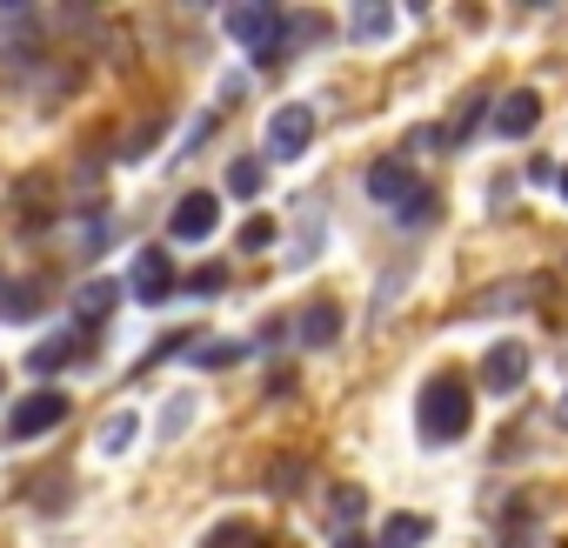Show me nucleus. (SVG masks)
I'll return each instance as SVG.
<instances>
[{
    "label": "nucleus",
    "instance_id": "nucleus-15",
    "mask_svg": "<svg viewBox=\"0 0 568 548\" xmlns=\"http://www.w3.org/2000/svg\"><path fill=\"white\" fill-rule=\"evenodd\" d=\"M388 28H395L388 8H375V0H368V8H355V41H388Z\"/></svg>",
    "mask_w": 568,
    "mask_h": 548
},
{
    "label": "nucleus",
    "instance_id": "nucleus-23",
    "mask_svg": "<svg viewBox=\"0 0 568 548\" xmlns=\"http://www.w3.org/2000/svg\"><path fill=\"white\" fill-rule=\"evenodd\" d=\"M234 355H241V348H227V342H207V348H201V362H207V368H214V362H234Z\"/></svg>",
    "mask_w": 568,
    "mask_h": 548
},
{
    "label": "nucleus",
    "instance_id": "nucleus-19",
    "mask_svg": "<svg viewBox=\"0 0 568 548\" xmlns=\"http://www.w3.org/2000/svg\"><path fill=\"white\" fill-rule=\"evenodd\" d=\"M247 535H254L247 521H221V528H207V535H201V548H254Z\"/></svg>",
    "mask_w": 568,
    "mask_h": 548
},
{
    "label": "nucleus",
    "instance_id": "nucleus-5",
    "mask_svg": "<svg viewBox=\"0 0 568 548\" xmlns=\"http://www.w3.org/2000/svg\"><path fill=\"white\" fill-rule=\"evenodd\" d=\"M61 422H68V395L41 388V395H28V402L8 408V442H34V435H48V428H61Z\"/></svg>",
    "mask_w": 568,
    "mask_h": 548
},
{
    "label": "nucleus",
    "instance_id": "nucleus-3",
    "mask_svg": "<svg viewBox=\"0 0 568 548\" xmlns=\"http://www.w3.org/2000/svg\"><path fill=\"white\" fill-rule=\"evenodd\" d=\"M227 34H234L261 68H281V61H288V41H281V14L267 8V0H261V8H234V14H227Z\"/></svg>",
    "mask_w": 568,
    "mask_h": 548
},
{
    "label": "nucleus",
    "instance_id": "nucleus-9",
    "mask_svg": "<svg viewBox=\"0 0 568 548\" xmlns=\"http://www.w3.org/2000/svg\"><path fill=\"white\" fill-rule=\"evenodd\" d=\"M535 121H541V94H535V88H515V94L495 108V134H508V141L535 134Z\"/></svg>",
    "mask_w": 568,
    "mask_h": 548
},
{
    "label": "nucleus",
    "instance_id": "nucleus-25",
    "mask_svg": "<svg viewBox=\"0 0 568 548\" xmlns=\"http://www.w3.org/2000/svg\"><path fill=\"white\" fill-rule=\"evenodd\" d=\"M561 428H568V402H561Z\"/></svg>",
    "mask_w": 568,
    "mask_h": 548
},
{
    "label": "nucleus",
    "instance_id": "nucleus-18",
    "mask_svg": "<svg viewBox=\"0 0 568 548\" xmlns=\"http://www.w3.org/2000/svg\"><path fill=\"white\" fill-rule=\"evenodd\" d=\"M187 422H194V395H174V402L161 408V435L174 442V435H187Z\"/></svg>",
    "mask_w": 568,
    "mask_h": 548
},
{
    "label": "nucleus",
    "instance_id": "nucleus-13",
    "mask_svg": "<svg viewBox=\"0 0 568 548\" xmlns=\"http://www.w3.org/2000/svg\"><path fill=\"white\" fill-rule=\"evenodd\" d=\"M81 355V335H48L34 355H28V375H54V368H68Z\"/></svg>",
    "mask_w": 568,
    "mask_h": 548
},
{
    "label": "nucleus",
    "instance_id": "nucleus-21",
    "mask_svg": "<svg viewBox=\"0 0 568 548\" xmlns=\"http://www.w3.org/2000/svg\"><path fill=\"white\" fill-rule=\"evenodd\" d=\"M267 241H274V221H247V227H241V247H247V254L267 247Z\"/></svg>",
    "mask_w": 568,
    "mask_h": 548
},
{
    "label": "nucleus",
    "instance_id": "nucleus-4",
    "mask_svg": "<svg viewBox=\"0 0 568 548\" xmlns=\"http://www.w3.org/2000/svg\"><path fill=\"white\" fill-rule=\"evenodd\" d=\"M315 141V108L308 101H288L267 114V161H302Z\"/></svg>",
    "mask_w": 568,
    "mask_h": 548
},
{
    "label": "nucleus",
    "instance_id": "nucleus-1",
    "mask_svg": "<svg viewBox=\"0 0 568 548\" xmlns=\"http://www.w3.org/2000/svg\"><path fill=\"white\" fill-rule=\"evenodd\" d=\"M368 194L382 201V214H395V227H428L442 214V194L408 161H375L368 168Z\"/></svg>",
    "mask_w": 568,
    "mask_h": 548
},
{
    "label": "nucleus",
    "instance_id": "nucleus-6",
    "mask_svg": "<svg viewBox=\"0 0 568 548\" xmlns=\"http://www.w3.org/2000/svg\"><path fill=\"white\" fill-rule=\"evenodd\" d=\"M174 288H181V274H174L168 247H141V254H134V302L161 308V302H168Z\"/></svg>",
    "mask_w": 568,
    "mask_h": 548
},
{
    "label": "nucleus",
    "instance_id": "nucleus-12",
    "mask_svg": "<svg viewBox=\"0 0 568 548\" xmlns=\"http://www.w3.org/2000/svg\"><path fill=\"white\" fill-rule=\"evenodd\" d=\"M114 302H121V295H114V282H88V288L74 295V315H81V328H101V322L114 315Z\"/></svg>",
    "mask_w": 568,
    "mask_h": 548
},
{
    "label": "nucleus",
    "instance_id": "nucleus-7",
    "mask_svg": "<svg viewBox=\"0 0 568 548\" xmlns=\"http://www.w3.org/2000/svg\"><path fill=\"white\" fill-rule=\"evenodd\" d=\"M214 221H221V194L194 187V194H181V201H174L168 234H174V241H207V234H214Z\"/></svg>",
    "mask_w": 568,
    "mask_h": 548
},
{
    "label": "nucleus",
    "instance_id": "nucleus-24",
    "mask_svg": "<svg viewBox=\"0 0 568 548\" xmlns=\"http://www.w3.org/2000/svg\"><path fill=\"white\" fill-rule=\"evenodd\" d=\"M335 548H375V535H342Z\"/></svg>",
    "mask_w": 568,
    "mask_h": 548
},
{
    "label": "nucleus",
    "instance_id": "nucleus-26",
    "mask_svg": "<svg viewBox=\"0 0 568 548\" xmlns=\"http://www.w3.org/2000/svg\"><path fill=\"white\" fill-rule=\"evenodd\" d=\"M561 194H568V174H561Z\"/></svg>",
    "mask_w": 568,
    "mask_h": 548
},
{
    "label": "nucleus",
    "instance_id": "nucleus-22",
    "mask_svg": "<svg viewBox=\"0 0 568 548\" xmlns=\"http://www.w3.org/2000/svg\"><path fill=\"white\" fill-rule=\"evenodd\" d=\"M221 282H227V274H221V267H201V274H187V288H194V295H214Z\"/></svg>",
    "mask_w": 568,
    "mask_h": 548
},
{
    "label": "nucleus",
    "instance_id": "nucleus-17",
    "mask_svg": "<svg viewBox=\"0 0 568 548\" xmlns=\"http://www.w3.org/2000/svg\"><path fill=\"white\" fill-rule=\"evenodd\" d=\"M261 181H267V168H261V161H234V168H227V194H241V201H247V194H261Z\"/></svg>",
    "mask_w": 568,
    "mask_h": 548
},
{
    "label": "nucleus",
    "instance_id": "nucleus-16",
    "mask_svg": "<svg viewBox=\"0 0 568 548\" xmlns=\"http://www.w3.org/2000/svg\"><path fill=\"white\" fill-rule=\"evenodd\" d=\"M134 428H141L134 415H108V422H101V455H128V442H134Z\"/></svg>",
    "mask_w": 568,
    "mask_h": 548
},
{
    "label": "nucleus",
    "instance_id": "nucleus-20",
    "mask_svg": "<svg viewBox=\"0 0 568 548\" xmlns=\"http://www.w3.org/2000/svg\"><path fill=\"white\" fill-rule=\"evenodd\" d=\"M362 508H368V488H355V481H342V488H335V521H355Z\"/></svg>",
    "mask_w": 568,
    "mask_h": 548
},
{
    "label": "nucleus",
    "instance_id": "nucleus-2",
    "mask_svg": "<svg viewBox=\"0 0 568 548\" xmlns=\"http://www.w3.org/2000/svg\"><path fill=\"white\" fill-rule=\"evenodd\" d=\"M468 422H475L468 382H455V375H435V382L422 388V435L448 448V442H462V435H468Z\"/></svg>",
    "mask_w": 568,
    "mask_h": 548
},
{
    "label": "nucleus",
    "instance_id": "nucleus-10",
    "mask_svg": "<svg viewBox=\"0 0 568 548\" xmlns=\"http://www.w3.org/2000/svg\"><path fill=\"white\" fill-rule=\"evenodd\" d=\"M308 348H335L342 342V308L335 302H315V308H302V328H295Z\"/></svg>",
    "mask_w": 568,
    "mask_h": 548
},
{
    "label": "nucleus",
    "instance_id": "nucleus-14",
    "mask_svg": "<svg viewBox=\"0 0 568 548\" xmlns=\"http://www.w3.org/2000/svg\"><path fill=\"white\" fill-rule=\"evenodd\" d=\"M0 315H8V322H28V315H41V288H34V282L0 288Z\"/></svg>",
    "mask_w": 568,
    "mask_h": 548
},
{
    "label": "nucleus",
    "instance_id": "nucleus-8",
    "mask_svg": "<svg viewBox=\"0 0 568 548\" xmlns=\"http://www.w3.org/2000/svg\"><path fill=\"white\" fill-rule=\"evenodd\" d=\"M481 382H488V395H515L528 382V348L521 342H495L481 355Z\"/></svg>",
    "mask_w": 568,
    "mask_h": 548
},
{
    "label": "nucleus",
    "instance_id": "nucleus-11",
    "mask_svg": "<svg viewBox=\"0 0 568 548\" xmlns=\"http://www.w3.org/2000/svg\"><path fill=\"white\" fill-rule=\"evenodd\" d=\"M435 528H428V515H388L382 521V535H375V548H422Z\"/></svg>",
    "mask_w": 568,
    "mask_h": 548
}]
</instances>
